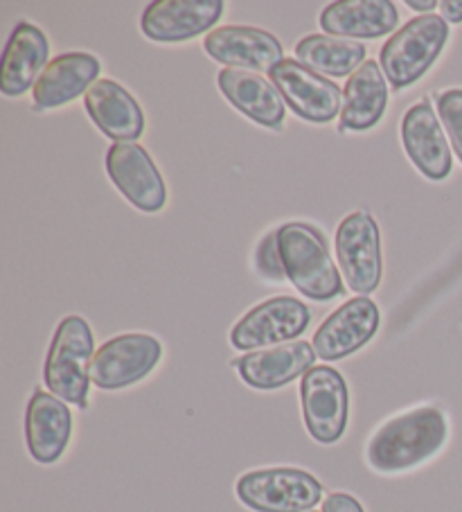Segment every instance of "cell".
Returning <instances> with one entry per match:
<instances>
[{"instance_id":"cell-1","label":"cell","mask_w":462,"mask_h":512,"mask_svg":"<svg viewBox=\"0 0 462 512\" xmlns=\"http://www.w3.org/2000/svg\"><path fill=\"white\" fill-rule=\"evenodd\" d=\"M449 438V422L438 406H417L381 425L366 447V461L379 474H402L440 452Z\"/></svg>"},{"instance_id":"cell-2","label":"cell","mask_w":462,"mask_h":512,"mask_svg":"<svg viewBox=\"0 0 462 512\" xmlns=\"http://www.w3.org/2000/svg\"><path fill=\"white\" fill-rule=\"evenodd\" d=\"M278 246L287 278L302 296L325 303L343 294L341 273L318 228L302 222L282 224L278 228Z\"/></svg>"},{"instance_id":"cell-3","label":"cell","mask_w":462,"mask_h":512,"mask_svg":"<svg viewBox=\"0 0 462 512\" xmlns=\"http://www.w3.org/2000/svg\"><path fill=\"white\" fill-rule=\"evenodd\" d=\"M93 357L95 339L91 325L82 316H66L52 337L43 382L59 400L86 409Z\"/></svg>"},{"instance_id":"cell-4","label":"cell","mask_w":462,"mask_h":512,"mask_svg":"<svg viewBox=\"0 0 462 512\" xmlns=\"http://www.w3.org/2000/svg\"><path fill=\"white\" fill-rule=\"evenodd\" d=\"M449 39V25L438 14L408 21L390 37L379 55V66L395 91L413 86L429 73Z\"/></svg>"},{"instance_id":"cell-5","label":"cell","mask_w":462,"mask_h":512,"mask_svg":"<svg viewBox=\"0 0 462 512\" xmlns=\"http://www.w3.org/2000/svg\"><path fill=\"white\" fill-rule=\"evenodd\" d=\"M237 499L255 512H309L323 499V485L298 467L246 472L237 481Z\"/></svg>"},{"instance_id":"cell-6","label":"cell","mask_w":462,"mask_h":512,"mask_svg":"<svg viewBox=\"0 0 462 512\" xmlns=\"http://www.w3.org/2000/svg\"><path fill=\"white\" fill-rule=\"evenodd\" d=\"M300 404L305 427L316 443L334 445L348 429V384L339 370L314 366L300 384Z\"/></svg>"},{"instance_id":"cell-7","label":"cell","mask_w":462,"mask_h":512,"mask_svg":"<svg viewBox=\"0 0 462 512\" xmlns=\"http://www.w3.org/2000/svg\"><path fill=\"white\" fill-rule=\"evenodd\" d=\"M336 258L343 278L352 291L368 296L379 289L381 273V233L375 219L366 210H357L336 228Z\"/></svg>"},{"instance_id":"cell-8","label":"cell","mask_w":462,"mask_h":512,"mask_svg":"<svg viewBox=\"0 0 462 512\" xmlns=\"http://www.w3.org/2000/svg\"><path fill=\"white\" fill-rule=\"evenodd\" d=\"M161 357V341L151 334H120L95 352L91 382L102 391L133 386L158 366Z\"/></svg>"},{"instance_id":"cell-9","label":"cell","mask_w":462,"mask_h":512,"mask_svg":"<svg viewBox=\"0 0 462 512\" xmlns=\"http://www.w3.org/2000/svg\"><path fill=\"white\" fill-rule=\"evenodd\" d=\"M271 82L298 118L327 125L341 111V88L296 59H284L271 70Z\"/></svg>"},{"instance_id":"cell-10","label":"cell","mask_w":462,"mask_h":512,"mask_svg":"<svg viewBox=\"0 0 462 512\" xmlns=\"http://www.w3.org/2000/svg\"><path fill=\"white\" fill-rule=\"evenodd\" d=\"M309 323H312V312L302 300L275 296L253 307L251 312L244 314V319L235 323V328L230 330V343L237 350L255 352L257 348L273 346V343H289L300 337L309 328Z\"/></svg>"},{"instance_id":"cell-11","label":"cell","mask_w":462,"mask_h":512,"mask_svg":"<svg viewBox=\"0 0 462 512\" xmlns=\"http://www.w3.org/2000/svg\"><path fill=\"white\" fill-rule=\"evenodd\" d=\"M106 172L124 197L142 213L163 210L167 203V185L145 147L136 143H118L109 147Z\"/></svg>"},{"instance_id":"cell-12","label":"cell","mask_w":462,"mask_h":512,"mask_svg":"<svg viewBox=\"0 0 462 512\" xmlns=\"http://www.w3.org/2000/svg\"><path fill=\"white\" fill-rule=\"evenodd\" d=\"M221 16V0H156L142 12L140 28L151 41L181 43L210 34Z\"/></svg>"},{"instance_id":"cell-13","label":"cell","mask_w":462,"mask_h":512,"mask_svg":"<svg viewBox=\"0 0 462 512\" xmlns=\"http://www.w3.org/2000/svg\"><path fill=\"white\" fill-rule=\"evenodd\" d=\"M381 323L379 307L370 298L359 296L332 312L314 334L316 355L325 361H339L354 355L375 337Z\"/></svg>"},{"instance_id":"cell-14","label":"cell","mask_w":462,"mask_h":512,"mask_svg":"<svg viewBox=\"0 0 462 512\" xmlns=\"http://www.w3.org/2000/svg\"><path fill=\"white\" fill-rule=\"evenodd\" d=\"M203 48L219 64L248 73H271L284 61L282 43L271 32L246 28V25H226L212 30L203 41Z\"/></svg>"},{"instance_id":"cell-15","label":"cell","mask_w":462,"mask_h":512,"mask_svg":"<svg viewBox=\"0 0 462 512\" xmlns=\"http://www.w3.org/2000/svg\"><path fill=\"white\" fill-rule=\"evenodd\" d=\"M402 143L411 163L426 179L444 181L451 174L453 156L433 104L422 100L406 111L402 120Z\"/></svg>"},{"instance_id":"cell-16","label":"cell","mask_w":462,"mask_h":512,"mask_svg":"<svg viewBox=\"0 0 462 512\" xmlns=\"http://www.w3.org/2000/svg\"><path fill=\"white\" fill-rule=\"evenodd\" d=\"M316 350L307 341H289L269 350H255L233 361L239 377L257 391H275L305 377L314 368Z\"/></svg>"},{"instance_id":"cell-17","label":"cell","mask_w":462,"mask_h":512,"mask_svg":"<svg viewBox=\"0 0 462 512\" xmlns=\"http://www.w3.org/2000/svg\"><path fill=\"white\" fill-rule=\"evenodd\" d=\"M73 436V413L57 395L34 391L25 411V443L30 456L41 465H52L64 456Z\"/></svg>"},{"instance_id":"cell-18","label":"cell","mask_w":462,"mask_h":512,"mask_svg":"<svg viewBox=\"0 0 462 512\" xmlns=\"http://www.w3.org/2000/svg\"><path fill=\"white\" fill-rule=\"evenodd\" d=\"M84 107L97 129L118 143H133L145 131V113L136 97L113 79H97L84 95Z\"/></svg>"},{"instance_id":"cell-19","label":"cell","mask_w":462,"mask_h":512,"mask_svg":"<svg viewBox=\"0 0 462 512\" xmlns=\"http://www.w3.org/2000/svg\"><path fill=\"white\" fill-rule=\"evenodd\" d=\"M100 59L88 52H66L50 61L32 88L34 107L57 109L86 95L100 77Z\"/></svg>"},{"instance_id":"cell-20","label":"cell","mask_w":462,"mask_h":512,"mask_svg":"<svg viewBox=\"0 0 462 512\" xmlns=\"http://www.w3.org/2000/svg\"><path fill=\"white\" fill-rule=\"evenodd\" d=\"M217 82L221 93L228 97V102L242 111L246 118H251L266 129H282L284 116H287V102L269 79L257 73H248V70L224 68L217 75Z\"/></svg>"},{"instance_id":"cell-21","label":"cell","mask_w":462,"mask_h":512,"mask_svg":"<svg viewBox=\"0 0 462 512\" xmlns=\"http://www.w3.org/2000/svg\"><path fill=\"white\" fill-rule=\"evenodd\" d=\"M318 23L339 39H379L397 32L399 12L390 0H339L325 7Z\"/></svg>"},{"instance_id":"cell-22","label":"cell","mask_w":462,"mask_h":512,"mask_svg":"<svg viewBox=\"0 0 462 512\" xmlns=\"http://www.w3.org/2000/svg\"><path fill=\"white\" fill-rule=\"evenodd\" d=\"M48 55V39L37 25H16L3 52V70H0V91L3 95L19 97L34 88L41 77V68L46 70L48 66Z\"/></svg>"},{"instance_id":"cell-23","label":"cell","mask_w":462,"mask_h":512,"mask_svg":"<svg viewBox=\"0 0 462 512\" xmlns=\"http://www.w3.org/2000/svg\"><path fill=\"white\" fill-rule=\"evenodd\" d=\"M388 104V82L375 59H368L354 73L343 91L339 131H368L379 125Z\"/></svg>"},{"instance_id":"cell-24","label":"cell","mask_w":462,"mask_h":512,"mask_svg":"<svg viewBox=\"0 0 462 512\" xmlns=\"http://www.w3.org/2000/svg\"><path fill=\"white\" fill-rule=\"evenodd\" d=\"M296 57L300 64L330 77H352L368 61L361 43L330 37V34H312L300 39Z\"/></svg>"},{"instance_id":"cell-25","label":"cell","mask_w":462,"mask_h":512,"mask_svg":"<svg viewBox=\"0 0 462 512\" xmlns=\"http://www.w3.org/2000/svg\"><path fill=\"white\" fill-rule=\"evenodd\" d=\"M435 107H438L440 122L451 138L453 152H456L462 163V88L442 91L435 97Z\"/></svg>"},{"instance_id":"cell-26","label":"cell","mask_w":462,"mask_h":512,"mask_svg":"<svg viewBox=\"0 0 462 512\" xmlns=\"http://www.w3.org/2000/svg\"><path fill=\"white\" fill-rule=\"evenodd\" d=\"M255 269L264 280L269 282H284L287 271H284L280 246H278V228L262 237V242L257 244L255 251Z\"/></svg>"},{"instance_id":"cell-27","label":"cell","mask_w":462,"mask_h":512,"mask_svg":"<svg viewBox=\"0 0 462 512\" xmlns=\"http://www.w3.org/2000/svg\"><path fill=\"white\" fill-rule=\"evenodd\" d=\"M323 512H366L348 492H332L323 501Z\"/></svg>"},{"instance_id":"cell-28","label":"cell","mask_w":462,"mask_h":512,"mask_svg":"<svg viewBox=\"0 0 462 512\" xmlns=\"http://www.w3.org/2000/svg\"><path fill=\"white\" fill-rule=\"evenodd\" d=\"M442 19L449 23H462V0H442L440 3Z\"/></svg>"},{"instance_id":"cell-29","label":"cell","mask_w":462,"mask_h":512,"mask_svg":"<svg viewBox=\"0 0 462 512\" xmlns=\"http://www.w3.org/2000/svg\"><path fill=\"white\" fill-rule=\"evenodd\" d=\"M406 5L415 12H433L435 7H440V3H435V0H406Z\"/></svg>"},{"instance_id":"cell-30","label":"cell","mask_w":462,"mask_h":512,"mask_svg":"<svg viewBox=\"0 0 462 512\" xmlns=\"http://www.w3.org/2000/svg\"><path fill=\"white\" fill-rule=\"evenodd\" d=\"M309 512H314V510H309Z\"/></svg>"}]
</instances>
